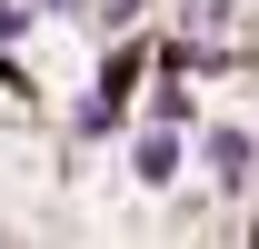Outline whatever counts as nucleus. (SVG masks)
Returning <instances> with one entry per match:
<instances>
[{
	"label": "nucleus",
	"instance_id": "nucleus-1",
	"mask_svg": "<svg viewBox=\"0 0 259 249\" xmlns=\"http://www.w3.org/2000/svg\"><path fill=\"white\" fill-rule=\"evenodd\" d=\"M209 170L239 189V180H249V140H239V130H220V140H209Z\"/></svg>",
	"mask_w": 259,
	"mask_h": 249
},
{
	"label": "nucleus",
	"instance_id": "nucleus-2",
	"mask_svg": "<svg viewBox=\"0 0 259 249\" xmlns=\"http://www.w3.org/2000/svg\"><path fill=\"white\" fill-rule=\"evenodd\" d=\"M169 170H180V140H140V180L160 189V180H169Z\"/></svg>",
	"mask_w": 259,
	"mask_h": 249
},
{
	"label": "nucleus",
	"instance_id": "nucleus-3",
	"mask_svg": "<svg viewBox=\"0 0 259 249\" xmlns=\"http://www.w3.org/2000/svg\"><path fill=\"white\" fill-rule=\"evenodd\" d=\"M30 30V10H20V0H0V40H20Z\"/></svg>",
	"mask_w": 259,
	"mask_h": 249
}]
</instances>
